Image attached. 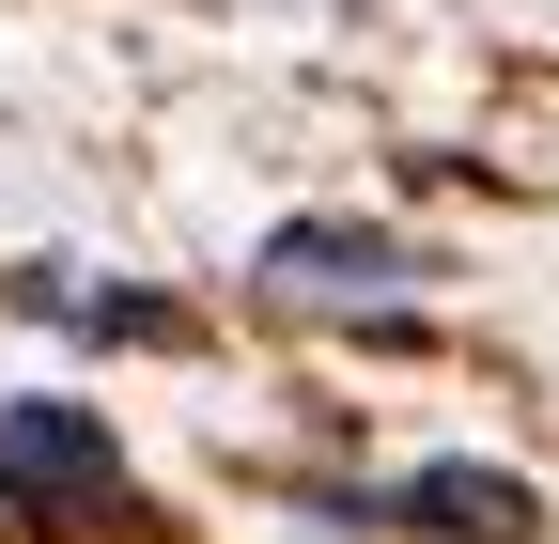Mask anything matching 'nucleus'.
<instances>
[{"instance_id":"nucleus-1","label":"nucleus","mask_w":559,"mask_h":544,"mask_svg":"<svg viewBox=\"0 0 559 544\" xmlns=\"http://www.w3.org/2000/svg\"><path fill=\"white\" fill-rule=\"evenodd\" d=\"M124 513V451L94 404H0V529H94Z\"/></svg>"},{"instance_id":"nucleus-2","label":"nucleus","mask_w":559,"mask_h":544,"mask_svg":"<svg viewBox=\"0 0 559 544\" xmlns=\"http://www.w3.org/2000/svg\"><path fill=\"white\" fill-rule=\"evenodd\" d=\"M404 281H436L404 234L373 218H280L264 234V296H358V311H404Z\"/></svg>"},{"instance_id":"nucleus-3","label":"nucleus","mask_w":559,"mask_h":544,"mask_svg":"<svg viewBox=\"0 0 559 544\" xmlns=\"http://www.w3.org/2000/svg\"><path fill=\"white\" fill-rule=\"evenodd\" d=\"M373 529H419V544H544V498L513 466H404L389 498H358Z\"/></svg>"}]
</instances>
